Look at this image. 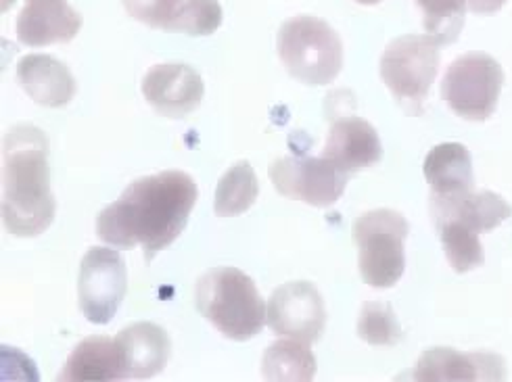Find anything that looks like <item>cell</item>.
Segmentation results:
<instances>
[{"instance_id": "6da1fadb", "label": "cell", "mask_w": 512, "mask_h": 382, "mask_svg": "<svg viewBox=\"0 0 512 382\" xmlns=\"http://www.w3.org/2000/svg\"><path fill=\"white\" fill-rule=\"evenodd\" d=\"M197 197L195 180L178 170L138 178L99 213L97 234L113 247L143 245L145 259L151 261L182 234Z\"/></svg>"}, {"instance_id": "7a4b0ae2", "label": "cell", "mask_w": 512, "mask_h": 382, "mask_svg": "<svg viewBox=\"0 0 512 382\" xmlns=\"http://www.w3.org/2000/svg\"><path fill=\"white\" fill-rule=\"evenodd\" d=\"M3 224L17 238H34L55 220L51 193L49 138L30 124L13 126L3 136Z\"/></svg>"}, {"instance_id": "3957f363", "label": "cell", "mask_w": 512, "mask_h": 382, "mask_svg": "<svg viewBox=\"0 0 512 382\" xmlns=\"http://www.w3.org/2000/svg\"><path fill=\"white\" fill-rule=\"evenodd\" d=\"M429 207L441 245L456 274H467L483 264L485 255L479 234L498 228L512 213L510 205L492 190L431 197Z\"/></svg>"}, {"instance_id": "277c9868", "label": "cell", "mask_w": 512, "mask_h": 382, "mask_svg": "<svg viewBox=\"0 0 512 382\" xmlns=\"http://www.w3.org/2000/svg\"><path fill=\"white\" fill-rule=\"evenodd\" d=\"M195 305L232 341H249L266 324V305L258 286L239 268L222 266L203 274L195 286Z\"/></svg>"}, {"instance_id": "5b68a950", "label": "cell", "mask_w": 512, "mask_h": 382, "mask_svg": "<svg viewBox=\"0 0 512 382\" xmlns=\"http://www.w3.org/2000/svg\"><path fill=\"white\" fill-rule=\"evenodd\" d=\"M276 49L289 74L308 86L331 84L343 67L339 34L314 15L287 19L278 30Z\"/></svg>"}, {"instance_id": "8992f818", "label": "cell", "mask_w": 512, "mask_h": 382, "mask_svg": "<svg viewBox=\"0 0 512 382\" xmlns=\"http://www.w3.org/2000/svg\"><path fill=\"white\" fill-rule=\"evenodd\" d=\"M410 226L400 211L372 209L354 224L358 245V268L372 289H391L406 268L404 241Z\"/></svg>"}, {"instance_id": "52a82bcc", "label": "cell", "mask_w": 512, "mask_h": 382, "mask_svg": "<svg viewBox=\"0 0 512 382\" xmlns=\"http://www.w3.org/2000/svg\"><path fill=\"white\" fill-rule=\"evenodd\" d=\"M439 42L425 34H408L389 42L381 57V78L398 103L421 115L439 69Z\"/></svg>"}, {"instance_id": "ba28073f", "label": "cell", "mask_w": 512, "mask_h": 382, "mask_svg": "<svg viewBox=\"0 0 512 382\" xmlns=\"http://www.w3.org/2000/svg\"><path fill=\"white\" fill-rule=\"evenodd\" d=\"M504 84L500 63L485 53L458 57L441 82V97L448 107L469 122H485L498 107Z\"/></svg>"}, {"instance_id": "9c48e42d", "label": "cell", "mask_w": 512, "mask_h": 382, "mask_svg": "<svg viewBox=\"0 0 512 382\" xmlns=\"http://www.w3.org/2000/svg\"><path fill=\"white\" fill-rule=\"evenodd\" d=\"M128 291L126 264L118 251L90 247L80 264L78 297L88 322L109 324Z\"/></svg>"}, {"instance_id": "30bf717a", "label": "cell", "mask_w": 512, "mask_h": 382, "mask_svg": "<svg viewBox=\"0 0 512 382\" xmlns=\"http://www.w3.org/2000/svg\"><path fill=\"white\" fill-rule=\"evenodd\" d=\"M274 188L287 199L312 207L335 205L347 186V174L324 157H283L270 165Z\"/></svg>"}, {"instance_id": "8fae6325", "label": "cell", "mask_w": 512, "mask_h": 382, "mask_svg": "<svg viewBox=\"0 0 512 382\" xmlns=\"http://www.w3.org/2000/svg\"><path fill=\"white\" fill-rule=\"evenodd\" d=\"M266 322L274 334L310 345L320 339L327 324V309L312 282H287L272 293Z\"/></svg>"}, {"instance_id": "7c38bea8", "label": "cell", "mask_w": 512, "mask_h": 382, "mask_svg": "<svg viewBox=\"0 0 512 382\" xmlns=\"http://www.w3.org/2000/svg\"><path fill=\"white\" fill-rule=\"evenodd\" d=\"M203 80L199 71L186 63L153 65L143 78L147 103L164 117L184 119L203 101Z\"/></svg>"}, {"instance_id": "4fadbf2b", "label": "cell", "mask_w": 512, "mask_h": 382, "mask_svg": "<svg viewBox=\"0 0 512 382\" xmlns=\"http://www.w3.org/2000/svg\"><path fill=\"white\" fill-rule=\"evenodd\" d=\"M322 157L349 176L379 163L383 147L377 130L366 119L343 117L331 126Z\"/></svg>"}, {"instance_id": "5bb4252c", "label": "cell", "mask_w": 512, "mask_h": 382, "mask_svg": "<svg viewBox=\"0 0 512 382\" xmlns=\"http://www.w3.org/2000/svg\"><path fill=\"white\" fill-rule=\"evenodd\" d=\"M82 28V15L69 0H26L17 17V38L26 46L69 42Z\"/></svg>"}, {"instance_id": "9a60e30c", "label": "cell", "mask_w": 512, "mask_h": 382, "mask_svg": "<svg viewBox=\"0 0 512 382\" xmlns=\"http://www.w3.org/2000/svg\"><path fill=\"white\" fill-rule=\"evenodd\" d=\"M17 82L28 97L49 109L74 101L78 84L69 67L51 55H28L17 63Z\"/></svg>"}, {"instance_id": "2e32d148", "label": "cell", "mask_w": 512, "mask_h": 382, "mask_svg": "<svg viewBox=\"0 0 512 382\" xmlns=\"http://www.w3.org/2000/svg\"><path fill=\"white\" fill-rule=\"evenodd\" d=\"M414 380H502L504 362L492 353H460L450 347L427 349L416 364Z\"/></svg>"}, {"instance_id": "e0dca14e", "label": "cell", "mask_w": 512, "mask_h": 382, "mask_svg": "<svg viewBox=\"0 0 512 382\" xmlns=\"http://www.w3.org/2000/svg\"><path fill=\"white\" fill-rule=\"evenodd\" d=\"M115 341L122 347L128 378H153L170 360L172 343L168 332L153 322H136L124 328Z\"/></svg>"}, {"instance_id": "ac0fdd59", "label": "cell", "mask_w": 512, "mask_h": 382, "mask_svg": "<svg viewBox=\"0 0 512 382\" xmlns=\"http://www.w3.org/2000/svg\"><path fill=\"white\" fill-rule=\"evenodd\" d=\"M63 382H95V380H126V362L120 343L109 337L84 339L57 376Z\"/></svg>"}, {"instance_id": "d6986e66", "label": "cell", "mask_w": 512, "mask_h": 382, "mask_svg": "<svg viewBox=\"0 0 512 382\" xmlns=\"http://www.w3.org/2000/svg\"><path fill=\"white\" fill-rule=\"evenodd\" d=\"M423 172L431 184V197H454L471 193L475 186L471 153L458 142H446L429 151Z\"/></svg>"}, {"instance_id": "ffe728a7", "label": "cell", "mask_w": 512, "mask_h": 382, "mask_svg": "<svg viewBox=\"0 0 512 382\" xmlns=\"http://www.w3.org/2000/svg\"><path fill=\"white\" fill-rule=\"evenodd\" d=\"M260 182L255 176L249 161H237L228 172L220 178L216 188V216L218 218H235L249 211L258 201Z\"/></svg>"}, {"instance_id": "44dd1931", "label": "cell", "mask_w": 512, "mask_h": 382, "mask_svg": "<svg viewBox=\"0 0 512 382\" xmlns=\"http://www.w3.org/2000/svg\"><path fill=\"white\" fill-rule=\"evenodd\" d=\"M262 374L266 380H312L316 360L304 341H276L264 353Z\"/></svg>"}, {"instance_id": "7402d4cb", "label": "cell", "mask_w": 512, "mask_h": 382, "mask_svg": "<svg viewBox=\"0 0 512 382\" xmlns=\"http://www.w3.org/2000/svg\"><path fill=\"white\" fill-rule=\"evenodd\" d=\"M416 5L423 11V23L429 36L439 44H452L462 26L467 0H416Z\"/></svg>"}, {"instance_id": "603a6c76", "label": "cell", "mask_w": 512, "mask_h": 382, "mask_svg": "<svg viewBox=\"0 0 512 382\" xmlns=\"http://www.w3.org/2000/svg\"><path fill=\"white\" fill-rule=\"evenodd\" d=\"M358 337L368 345L391 347L402 341V328L391 305L381 301H368L358 320Z\"/></svg>"}, {"instance_id": "cb8c5ba5", "label": "cell", "mask_w": 512, "mask_h": 382, "mask_svg": "<svg viewBox=\"0 0 512 382\" xmlns=\"http://www.w3.org/2000/svg\"><path fill=\"white\" fill-rule=\"evenodd\" d=\"M220 26L222 7L218 0H182L166 30L184 32L189 36H209Z\"/></svg>"}, {"instance_id": "d4e9b609", "label": "cell", "mask_w": 512, "mask_h": 382, "mask_svg": "<svg viewBox=\"0 0 512 382\" xmlns=\"http://www.w3.org/2000/svg\"><path fill=\"white\" fill-rule=\"evenodd\" d=\"M128 15L151 28L166 30L182 0H122Z\"/></svg>"}, {"instance_id": "484cf974", "label": "cell", "mask_w": 512, "mask_h": 382, "mask_svg": "<svg viewBox=\"0 0 512 382\" xmlns=\"http://www.w3.org/2000/svg\"><path fill=\"white\" fill-rule=\"evenodd\" d=\"M504 5H506V0H467V9H471L473 13H481V15L496 13Z\"/></svg>"}, {"instance_id": "4316f807", "label": "cell", "mask_w": 512, "mask_h": 382, "mask_svg": "<svg viewBox=\"0 0 512 382\" xmlns=\"http://www.w3.org/2000/svg\"><path fill=\"white\" fill-rule=\"evenodd\" d=\"M356 3H360V5H379V3H383V0H356Z\"/></svg>"}]
</instances>
